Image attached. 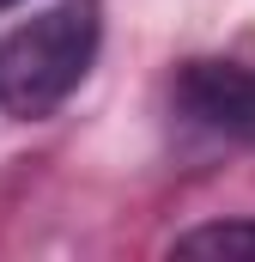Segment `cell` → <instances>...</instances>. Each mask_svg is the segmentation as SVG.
Masks as SVG:
<instances>
[{
  "label": "cell",
  "instance_id": "cell-2",
  "mask_svg": "<svg viewBox=\"0 0 255 262\" xmlns=\"http://www.w3.org/2000/svg\"><path fill=\"white\" fill-rule=\"evenodd\" d=\"M170 116L207 140L255 146V61H243V55L183 61L170 73Z\"/></svg>",
  "mask_w": 255,
  "mask_h": 262
},
{
  "label": "cell",
  "instance_id": "cell-4",
  "mask_svg": "<svg viewBox=\"0 0 255 262\" xmlns=\"http://www.w3.org/2000/svg\"><path fill=\"white\" fill-rule=\"evenodd\" d=\"M6 6H18V0H0V12H6Z\"/></svg>",
  "mask_w": 255,
  "mask_h": 262
},
{
  "label": "cell",
  "instance_id": "cell-1",
  "mask_svg": "<svg viewBox=\"0 0 255 262\" xmlns=\"http://www.w3.org/2000/svg\"><path fill=\"white\" fill-rule=\"evenodd\" d=\"M104 49V0H49L0 37V110L18 122L55 116L91 79Z\"/></svg>",
  "mask_w": 255,
  "mask_h": 262
},
{
  "label": "cell",
  "instance_id": "cell-3",
  "mask_svg": "<svg viewBox=\"0 0 255 262\" xmlns=\"http://www.w3.org/2000/svg\"><path fill=\"white\" fill-rule=\"evenodd\" d=\"M170 256H225V262H255V213L243 220H213V226H189L170 238Z\"/></svg>",
  "mask_w": 255,
  "mask_h": 262
}]
</instances>
